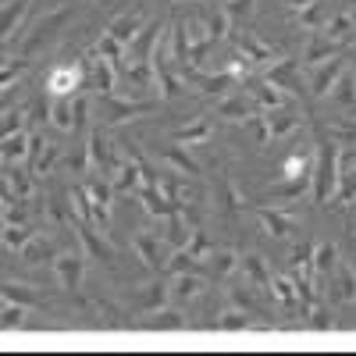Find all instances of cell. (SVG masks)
Listing matches in <instances>:
<instances>
[{"label":"cell","mask_w":356,"mask_h":356,"mask_svg":"<svg viewBox=\"0 0 356 356\" xmlns=\"http://www.w3.org/2000/svg\"><path fill=\"white\" fill-rule=\"evenodd\" d=\"M75 82H78V71H75V68H71V71H68V68H61V71H54V75H50L54 93H68Z\"/></svg>","instance_id":"1"}]
</instances>
